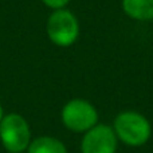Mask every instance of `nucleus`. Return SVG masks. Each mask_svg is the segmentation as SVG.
<instances>
[{
  "mask_svg": "<svg viewBox=\"0 0 153 153\" xmlns=\"http://www.w3.org/2000/svg\"><path fill=\"white\" fill-rule=\"evenodd\" d=\"M151 124L137 111H122L114 120V133L129 146H141L151 137Z\"/></svg>",
  "mask_w": 153,
  "mask_h": 153,
  "instance_id": "nucleus-1",
  "label": "nucleus"
},
{
  "mask_svg": "<svg viewBox=\"0 0 153 153\" xmlns=\"http://www.w3.org/2000/svg\"><path fill=\"white\" fill-rule=\"evenodd\" d=\"M122 10L134 20H152L153 0H122Z\"/></svg>",
  "mask_w": 153,
  "mask_h": 153,
  "instance_id": "nucleus-6",
  "label": "nucleus"
},
{
  "mask_svg": "<svg viewBox=\"0 0 153 153\" xmlns=\"http://www.w3.org/2000/svg\"><path fill=\"white\" fill-rule=\"evenodd\" d=\"M43 4L47 5L51 10H63L67 4H69L70 0H42Z\"/></svg>",
  "mask_w": 153,
  "mask_h": 153,
  "instance_id": "nucleus-8",
  "label": "nucleus"
},
{
  "mask_svg": "<svg viewBox=\"0 0 153 153\" xmlns=\"http://www.w3.org/2000/svg\"><path fill=\"white\" fill-rule=\"evenodd\" d=\"M19 153H24V152H19Z\"/></svg>",
  "mask_w": 153,
  "mask_h": 153,
  "instance_id": "nucleus-10",
  "label": "nucleus"
},
{
  "mask_svg": "<svg viewBox=\"0 0 153 153\" xmlns=\"http://www.w3.org/2000/svg\"><path fill=\"white\" fill-rule=\"evenodd\" d=\"M47 36L55 46L69 47L79 36V23L69 10H55L47 19Z\"/></svg>",
  "mask_w": 153,
  "mask_h": 153,
  "instance_id": "nucleus-3",
  "label": "nucleus"
},
{
  "mask_svg": "<svg viewBox=\"0 0 153 153\" xmlns=\"http://www.w3.org/2000/svg\"><path fill=\"white\" fill-rule=\"evenodd\" d=\"M3 117H4V113H3V108H1V105H0V121L3 120Z\"/></svg>",
  "mask_w": 153,
  "mask_h": 153,
  "instance_id": "nucleus-9",
  "label": "nucleus"
},
{
  "mask_svg": "<svg viewBox=\"0 0 153 153\" xmlns=\"http://www.w3.org/2000/svg\"><path fill=\"white\" fill-rule=\"evenodd\" d=\"M0 140L10 153L24 152L31 143L30 125L18 113L5 114L0 121Z\"/></svg>",
  "mask_w": 153,
  "mask_h": 153,
  "instance_id": "nucleus-2",
  "label": "nucleus"
},
{
  "mask_svg": "<svg viewBox=\"0 0 153 153\" xmlns=\"http://www.w3.org/2000/svg\"><path fill=\"white\" fill-rule=\"evenodd\" d=\"M116 149L117 136L108 125H95L82 138V153H116Z\"/></svg>",
  "mask_w": 153,
  "mask_h": 153,
  "instance_id": "nucleus-5",
  "label": "nucleus"
},
{
  "mask_svg": "<svg viewBox=\"0 0 153 153\" xmlns=\"http://www.w3.org/2000/svg\"><path fill=\"white\" fill-rule=\"evenodd\" d=\"M27 153H67V149L58 138L42 136L30 143Z\"/></svg>",
  "mask_w": 153,
  "mask_h": 153,
  "instance_id": "nucleus-7",
  "label": "nucleus"
},
{
  "mask_svg": "<svg viewBox=\"0 0 153 153\" xmlns=\"http://www.w3.org/2000/svg\"><path fill=\"white\" fill-rule=\"evenodd\" d=\"M62 122L73 132H87L98 122L95 108L86 100H71L62 109Z\"/></svg>",
  "mask_w": 153,
  "mask_h": 153,
  "instance_id": "nucleus-4",
  "label": "nucleus"
}]
</instances>
